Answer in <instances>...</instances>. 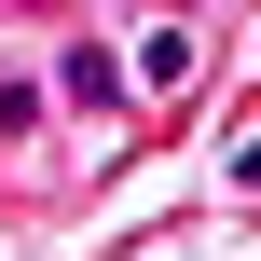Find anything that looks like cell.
Masks as SVG:
<instances>
[{
    "label": "cell",
    "instance_id": "cell-3",
    "mask_svg": "<svg viewBox=\"0 0 261 261\" xmlns=\"http://www.w3.org/2000/svg\"><path fill=\"white\" fill-rule=\"evenodd\" d=\"M28 124H41V83H28V69H0V151H28Z\"/></svg>",
    "mask_w": 261,
    "mask_h": 261
},
{
    "label": "cell",
    "instance_id": "cell-1",
    "mask_svg": "<svg viewBox=\"0 0 261 261\" xmlns=\"http://www.w3.org/2000/svg\"><path fill=\"white\" fill-rule=\"evenodd\" d=\"M41 96H55L69 124H124V110H138V83H124V41H96V28H69V41L41 55Z\"/></svg>",
    "mask_w": 261,
    "mask_h": 261
},
{
    "label": "cell",
    "instance_id": "cell-2",
    "mask_svg": "<svg viewBox=\"0 0 261 261\" xmlns=\"http://www.w3.org/2000/svg\"><path fill=\"white\" fill-rule=\"evenodd\" d=\"M193 55H206V41H193V14H151V28L124 41V83H138V96H179V83H193Z\"/></svg>",
    "mask_w": 261,
    "mask_h": 261
},
{
    "label": "cell",
    "instance_id": "cell-4",
    "mask_svg": "<svg viewBox=\"0 0 261 261\" xmlns=\"http://www.w3.org/2000/svg\"><path fill=\"white\" fill-rule=\"evenodd\" d=\"M165 14H193V0H165Z\"/></svg>",
    "mask_w": 261,
    "mask_h": 261
}]
</instances>
